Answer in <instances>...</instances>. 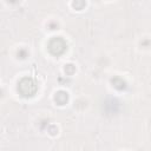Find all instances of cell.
Wrapping results in <instances>:
<instances>
[{
	"label": "cell",
	"instance_id": "52a82bcc",
	"mask_svg": "<svg viewBox=\"0 0 151 151\" xmlns=\"http://www.w3.org/2000/svg\"><path fill=\"white\" fill-rule=\"evenodd\" d=\"M18 55H20V58H25V57H26V51L20 50V51L18 52Z\"/></svg>",
	"mask_w": 151,
	"mask_h": 151
},
{
	"label": "cell",
	"instance_id": "7a4b0ae2",
	"mask_svg": "<svg viewBox=\"0 0 151 151\" xmlns=\"http://www.w3.org/2000/svg\"><path fill=\"white\" fill-rule=\"evenodd\" d=\"M66 41L60 37H54L48 42V50L53 55H61L66 51Z\"/></svg>",
	"mask_w": 151,
	"mask_h": 151
},
{
	"label": "cell",
	"instance_id": "3957f363",
	"mask_svg": "<svg viewBox=\"0 0 151 151\" xmlns=\"http://www.w3.org/2000/svg\"><path fill=\"white\" fill-rule=\"evenodd\" d=\"M54 100H55V103L58 105H65L66 101L68 100V96H67V93L65 91H59V92L55 93Z\"/></svg>",
	"mask_w": 151,
	"mask_h": 151
},
{
	"label": "cell",
	"instance_id": "5b68a950",
	"mask_svg": "<svg viewBox=\"0 0 151 151\" xmlns=\"http://www.w3.org/2000/svg\"><path fill=\"white\" fill-rule=\"evenodd\" d=\"M65 72H66L67 74H72V73L74 72V66H73L72 64L66 65V67H65Z\"/></svg>",
	"mask_w": 151,
	"mask_h": 151
},
{
	"label": "cell",
	"instance_id": "6da1fadb",
	"mask_svg": "<svg viewBox=\"0 0 151 151\" xmlns=\"http://www.w3.org/2000/svg\"><path fill=\"white\" fill-rule=\"evenodd\" d=\"M38 86L32 78H22L18 84V91L22 97H32L35 94Z\"/></svg>",
	"mask_w": 151,
	"mask_h": 151
},
{
	"label": "cell",
	"instance_id": "8992f818",
	"mask_svg": "<svg viewBox=\"0 0 151 151\" xmlns=\"http://www.w3.org/2000/svg\"><path fill=\"white\" fill-rule=\"evenodd\" d=\"M72 5H73V7H76L77 9H81V8L85 6V2H84V1H80V2H77V1H76V2H73Z\"/></svg>",
	"mask_w": 151,
	"mask_h": 151
},
{
	"label": "cell",
	"instance_id": "277c9868",
	"mask_svg": "<svg viewBox=\"0 0 151 151\" xmlns=\"http://www.w3.org/2000/svg\"><path fill=\"white\" fill-rule=\"evenodd\" d=\"M111 83H112V85L117 88V90H123V88H125V81L120 78V77H114V78H112L111 79Z\"/></svg>",
	"mask_w": 151,
	"mask_h": 151
}]
</instances>
